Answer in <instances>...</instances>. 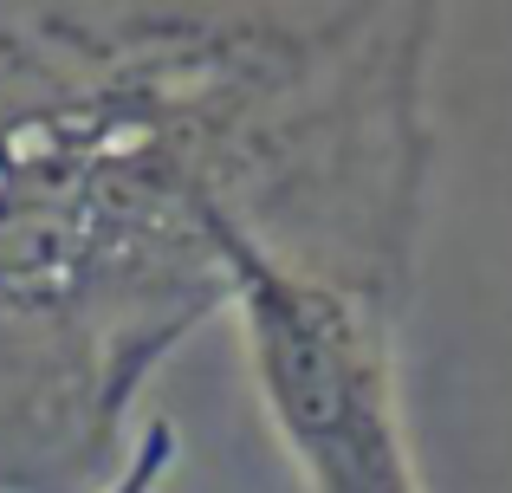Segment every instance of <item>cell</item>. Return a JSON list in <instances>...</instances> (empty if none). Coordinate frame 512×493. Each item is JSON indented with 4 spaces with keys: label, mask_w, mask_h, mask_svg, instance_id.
I'll list each match as a JSON object with an SVG mask.
<instances>
[{
    "label": "cell",
    "mask_w": 512,
    "mask_h": 493,
    "mask_svg": "<svg viewBox=\"0 0 512 493\" xmlns=\"http://www.w3.org/2000/svg\"><path fill=\"white\" fill-rule=\"evenodd\" d=\"M175 455H182V429H175V416H150L137 429V448L117 461V474L98 493H156L175 474Z\"/></svg>",
    "instance_id": "3957f363"
},
{
    "label": "cell",
    "mask_w": 512,
    "mask_h": 493,
    "mask_svg": "<svg viewBox=\"0 0 512 493\" xmlns=\"http://www.w3.org/2000/svg\"><path fill=\"white\" fill-rule=\"evenodd\" d=\"M214 253L227 273V312L247 338L253 390L305 493H422L363 292L292 260L247 215L214 221Z\"/></svg>",
    "instance_id": "7a4b0ae2"
},
{
    "label": "cell",
    "mask_w": 512,
    "mask_h": 493,
    "mask_svg": "<svg viewBox=\"0 0 512 493\" xmlns=\"http://www.w3.org/2000/svg\"><path fill=\"white\" fill-rule=\"evenodd\" d=\"M363 13L0 7V487L104 474L137 390L227 305L214 221L312 176Z\"/></svg>",
    "instance_id": "6da1fadb"
}]
</instances>
